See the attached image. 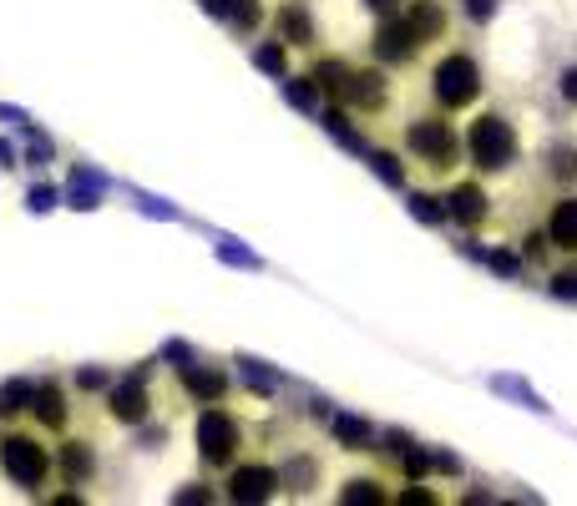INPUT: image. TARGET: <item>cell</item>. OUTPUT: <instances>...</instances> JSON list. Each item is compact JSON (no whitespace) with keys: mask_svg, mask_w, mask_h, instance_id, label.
Returning <instances> with one entry per match:
<instances>
[{"mask_svg":"<svg viewBox=\"0 0 577 506\" xmlns=\"http://www.w3.org/2000/svg\"><path fill=\"white\" fill-rule=\"evenodd\" d=\"M466 147H471L476 167H486V173H502V167H512V157H517V137L502 117H476L471 132H466Z\"/></svg>","mask_w":577,"mask_h":506,"instance_id":"1","label":"cell"},{"mask_svg":"<svg viewBox=\"0 0 577 506\" xmlns=\"http://www.w3.org/2000/svg\"><path fill=\"white\" fill-rule=\"evenodd\" d=\"M476 92H481L476 61H466L461 51L436 66V97H441V107H466V102H476Z\"/></svg>","mask_w":577,"mask_h":506,"instance_id":"2","label":"cell"},{"mask_svg":"<svg viewBox=\"0 0 577 506\" xmlns=\"http://www.w3.org/2000/svg\"><path fill=\"white\" fill-rule=\"evenodd\" d=\"M0 461H6V471H11L21 486H41L46 471H51L46 451H41L31 436H6V441H0Z\"/></svg>","mask_w":577,"mask_h":506,"instance_id":"3","label":"cell"},{"mask_svg":"<svg viewBox=\"0 0 577 506\" xmlns=\"http://www.w3.org/2000/svg\"><path fill=\"white\" fill-rule=\"evenodd\" d=\"M410 152L426 157L431 167H451V162H456V132H451L441 117L416 122V127H410Z\"/></svg>","mask_w":577,"mask_h":506,"instance_id":"4","label":"cell"},{"mask_svg":"<svg viewBox=\"0 0 577 506\" xmlns=\"http://www.w3.org/2000/svg\"><path fill=\"white\" fill-rule=\"evenodd\" d=\"M198 441H203V456H208V461H233V451H238V426H233L228 415L208 410L203 426H198Z\"/></svg>","mask_w":577,"mask_h":506,"instance_id":"5","label":"cell"},{"mask_svg":"<svg viewBox=\"0 0 577 506\" xmlns=\"http://www.w3.org/2000/svg\"><path fill=\"white\" fill-rule=\"evenodd\" d=\"M269 486H274V471L249 466V471H238V476H233V491H228V496H238V501H259V496H269Z\"/></svg>","mask_w":577,"mask_h":506,"instance_id":"6","label":"cell"},{"mask_svg":"<svg viewBox=\"0 0 577 506\" xmlns=\"http://www.w3.org/2000/svg\"><path fill=\"white\" fill-rule=\"evenodd\" d=\"M547 233H552V243H557V248H577V198L557 203V213H552Z\"/></svg>","mask_w":577,"mask_h":506,"instance_id":"7","label":"cell"},{"mask_svg":"<svg viewBox=\"0 0 577 506\" xmlns=\"http://www.w3.org/2000/svg\"><path fill=\"white\" fill-rule=\"evenodd\" d=\"M481 203H486V198H481L476 188H456V193H451V213H456L461 223H481V213H486Z\"/></svg>","mask_w":577,"mask_h":506,"instance_id":"8","label":"cell"},{"mask_svg":"<svg viewBox=\"0 0 577 506\" xmlns=\"http://www.w3.org/2000/svg\"><path fill=\"white\" fill-rule=\"evenodd\" d=\"M61 466H66L71 481H87V471H92V451L76 441V446H66V461H61Z\"/></svg>","mask_w":577,"mask_h":506,"instance_id":"9","label":"cell"},{"mask_svg":"<svg viewBox=\"0 0 577 506\" xmlns=\"http://www.w3.org/2000/svg\"><path fill=\"white\" fill-rule=\"evenodd\" d=\"M142 410H147V395H137V385L117 390V415H122V420H137Z\"/></svg>","mask_w":577,"mask_h":506,"instance_id":"10","label":"cell"},{"mask_svg":"<svg viewBox=\"0 0 577 506\" xmlns=\"http://www.w3.org/2000/svg\"><path fill=\"white\" fill-rule=\"evenodd\" d=\"M562 97H567V102H577V71H567V81H562Z\"/></svg>","mask_w":577,"mask_h":506,"instance_id":"11","label":"cell"}]
</instances>
